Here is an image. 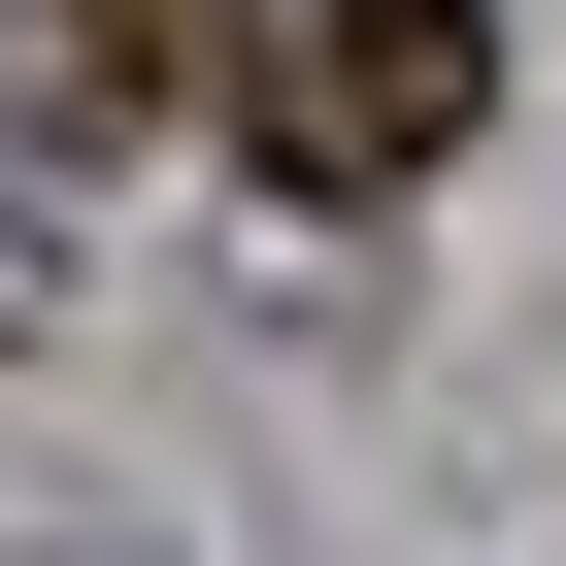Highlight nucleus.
<instances>
[{
    "instance_id": "nucleus-3",
    "label": "nucleus",
    "mask_w": 566,
    "mask_h": 566,
    "mask_svg": "<svg viewBox=\"0 0 566 566\" xmlns=\"http://www.w3.org/2000/svg\"><path fill=\"white\" fill-rule=\"evenodd\" d=\"M0 367H34V233H0Z\"/></svg>"
},
{
    "instance_id": "nucleus-2",
    "label": "nucleus",
    "mask_w": 566,
    "mask_h": 566,
    "mask_svg": "<svg viewBox=\"0 0 566 566\" xmlns=\"http://www.w3.org/2000/svg\"><path fill=\"white\" fill-rule=\"evenodd\" d=\"M233 67V0H67V101H200Z\"/></svg>"
},
{
    "instance_id": "nucleus-1",
    "label": "nucleus",
    "mask_w": 566,
    "mask_h": 566,
    "mask_svg": "<svg viewBox=\"0 0 566 566\" xmlns=\"http://www.w3.org/2000/svg\"><path fill=\"white\" fill-rule=\"evenodd\" d=\"M467 101H500V34H467V0H301V34H266V167H301V200L467 167Z\"/></svg>"
}]
</instances>
